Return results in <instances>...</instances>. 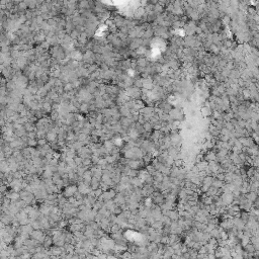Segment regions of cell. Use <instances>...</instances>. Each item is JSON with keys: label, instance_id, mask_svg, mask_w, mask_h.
<instances>
[{"label": "cell", "instance_id": "1", "mask_svg": "<svg viewBox=\"0 0 259 259\" xmlns=\"http://www.w3.org/2000/svg\"><path fill=\"white\" fill-rule=\"evenodd\" d=\"M78 191V187H77V185H75V184H70L69 186H67V187H65L64 191H63V195H64L66 198H69V197H71V196H74V194L76 193Z\"/></svg>", "mask_w": 259, "mask_h": 259}, {"label": "cell", "instance_id": "2", "mask_svg": "<svg viewBox=\"0 0 259 259\" xmlns=\"http://www.w3.org/2000/svg\"><path fill=\"white\" fill-rule=\"evenodd\" d=\"M63 251H64V248H61V247H58V246L54 245L50 249H48V255H50V256H61Z\"/></svg>", "mask_w": 259, "mask_h": 259}, {"label": "cell", "instance_id": "3", "mask_svg": "<svg viewBox=\"0 0 259 259\" xmlns=\"http://www.w3.org/2000/svg\"><path fill=\"white\" fill-rule=\"evenodd\" d=\"M143 46V39H134L132 42H131V44H130L129 46V49L131 51H133V50H138V49L140 48V47H142Z\"/></svg>", "mask_w": 259, "mask_h": 259}, {"label": "cell", "instance_id": "4", "mask_svg": "<svg viewBox=\"0 0 259 259\" xmlns=\"http://www.w3.org/2000/svg\"><path fill=\"white\" fill-rule=\"evenodd\" d=\"M128 165L130 166L131 169L134 170H139L142 166H143V162L142 160H128Z\"/></svg>", "mask_w": 259, "mask_h": 259}, {"label": "cell", "instance_id": "5", "mask_svg": "<svg viewBox=\"0 0 259 259\" xmlns=\"http://www.w3.org/2000/svg\"><path fill=\"white\" fill-rule=\"evenodd\" d=\"M114 202L116 203L117 207H122L123 205H125L127 202V199H126V196L124 195L123 193H116L115 197L113 198Z\"/></svg>", "mask_w": 259, "mask_h": 259}, {"label": "cell", "instance_id": "6", "mask_svg": "<svg viewBox=\"0 0 259 259\" xmlns=\"http://www.w3.org/2000/svg\"><path fill=\"white\" fill-rule=\"evenodd\" d=\"M118 112L121 113L122 117H131L132 116V110H130L128 107H126L125 105H122L118 107Z\"/></svg>", "mask_w": 259, "mask_h": 259}, {"label": "cell", "instance_id": "7", "mask_svg": "<svg viewBox=\"0 0 259 259\" xmlns=\"http://www.w3.org/2000/svg\"><path fill=\"white\" fill-rule=\"evenodd\" d=\"M52 208H53V207H48V206H46L45 203H43V205L40 206L39 210H40L41 214H43L44 216L48 217V216H50V215L52 214Z\"/></svg>", "mask_w": 259, "mask_h": 259}, {"label": "cell", "instance_id": "8", "mask_svg": "<svg viewBox=\"0 0 259 259\" xmlns=\"http://www.w3.org/2000/svg\"><path fill=\"white\" fill-rule=\"evenodd\" d=\"M32 231H33V228L31 224L29 225H25V226H20V229H19V234H31Z\"/></svg>", "mask_w": 259, "mask_h": 259}, {"label": "cell", "instance_id": "9", "mask_svg": "<svg viewBox=\"0 0 259 259\" xmlns=\"http://www.w3.org/2000/svg\"><path fill=\"white\" fill-rule=\"evenodd\" d=\"M0 171H1V173H4V174L11 172L10 169H9V165H8L7 161H5V160L1 161V163H0Z\"/></svg>", "mask_w": 259, "mask_h": 259}, {"label": "cell", "instance_id": "10", "mask_svg": "<svg viewBox=\"0 0 259 259\" xmlns=\"http://www.w3.org/2000/svg\"><path fill=\"white\" fill-rule=\"evenodd\" d=\"M46 139H47L48 143H51V144H52V143H55V142H57L58 135H57V134H55L54 132H49L48 134H47Z\"/></svg>", "mask_w": 259, "mask_h": 259}, {"label": "cell", "instance_id": "11", "mask_svg": "<svg viewBox=\"0 0 259 259\" xmlns=\"http://www.w3.org/2000/svg\"><path fill=\"white\" fill-rule=\"evenodd\" d=\"M84 236L86 237V239H92V238H94L95 236H94V230H92L90 227L86 226V230H85V232H84Z\"/></svg>", "mask_w": 259, "mask_h": 259}, {"label": "cell", "instance_id": "12", "mask_svg": "<svg viewBox=\"0 0 259 259\" xmlns=\"http://www.w3.org/2000/svg\"><path fill=\"white\" fill-rule=\"evenodd\" d=\"M131 184H132L134 187H143L144 182H143L139 177H135V178H132V179H131Z\"/></svg>", "mask_w": 259, "mask_h": 259}, {"label": "cell", "instance_id": "13", "mask_svg": "<svg viewBox=\"0 0 259 259\" xmlns=\"http://www.w3.org/2000/svg\"><path fill=\"white\" fill-rule=\"evenodd\" d=\"M104 207H105V208H106L108 210H110V211L113 212V210H115V208H116L117 206H116V203L114 202V200L112 199V200H107V201H105V202H104Z\"/></svg>", "mask_w": 259, "mask_h": 259}, {"label": "cell", "instance_id": "14", "mask_svg": "<svg viewBox=\"0 0 259 259\" xmlns=\"http://www.w3.org/2000/svg\"><path fill=\"white\" fill-rule=\"evenodd\" d=\"M100 180H98L97 178H92V180H91V185H90V187H91V189L92 190H97L98 188H100Z\"/></svg>", "mask_w": 259, "mask_h": 259}, {"label": "cell", "instance_id": "15", "mask_svg": "<svg viewBox=\"0 0 259 259\" xmlns=\"http://www.w3.org/2000/svg\"><path fill=\"white\" fill-rule=\"evenodd\" d=\"M53 244H54V241H53V238H52V236H49L47 235V237H46V240H45V242H44V247L46 248V249H50L52 246H53Z\"/></svg>", "mask_w": 259, "mask_h": 259}, {"label": "cell", "instance_id": "16", "mask_svg": "<svg viewBox=\"0 0 259 259\" xmlns=\"http://www.w3.org/2000/svg\"><path fill=\"white\" fill-rule=\"evenodd\" d=\"M44 179H47V178H52L54 176V172L52 171V170H50L48 167V165L47 166H45V172H44V174L42 175Z\"/></svg>", "mask_w": 259, "mask_h": 259}, {"label": "cell", "instance_id": "17", "mask_svg": "<svg viewBox=\"0 0 259 259\" xmlns=\"http://www.w3.org/2000/svg\"><path fill=\"white\" fill-rule=\"evenodd\" d=\"M103 146L109 151V152H112L113 151V149L115 147L114 145V142H113V140H110V141H105V142H103Z\"/></svg>", "mask_w": 259, "mask_h": 259}, {"label": "cell", "instance_id": "18", "mask_svg": "<svg viewBox=\"0 0 259 259\" xmlns=\"http://www.w3.org/2000/svg\"><path fill=\"white\" fill-rule=\"evenodd\" d=\"M73 235H74V237L77 238L79 241H84V240H86V237L84 236V233L81 232V231H77V232L73 233Z\"/></svg>", "mask_w": 259, "mask_h": 259}, {"label": "cell", "instance_id": "19", "mask_svg": "<svg viewBox=\"0 0 259 259\" xmlns=\"http://www.w3.org/2000/svg\"><path fill=\"white\" fill-rule=\"evenodd\" d=\"M137 66H138V67H141V68H145L146 66H147V60H146V58H143V57L139 58V59L137 60Z\"/></svg>", "mask_w": 259, "mask_h": 259}, {"label": "cell", "instance_id": "20", "mask_svg": "<svg viewBox=\"0 0 259 259\" xmlns=\"http://www.w3.org/2000/svg\"><path fill=\"white\" fill-rule=\"evenodd\" d=\"M79 112L81 113H89V104L88 103H81L80 106H79Z\"/></svg>", "mask_w": 259, "mask_h": 259}, {"label": "cell", "instance_id": "21", "mask_svg": "<svg viewBox=\"0 0 259 259\" xmlns=\"http://www.w3.org/2000/svg\"><path fill=\"white\" fill-rule=\"evenodd\" d=\"M217 159V155L214 153V152H210V153H208L207 154V156H206V160L207 161H215Z\"/></svg>", "mask_w": 259, "mask_h": 259}, {"label": "cell", "instance_id": "22", "mask_svg": "<svg viewBox=\"0 0 259 259\" xmlns=\"http://www.w3.org/2000/svg\"><path fill=\"white\" fill-rule=\"evenodd\" d=\"M97 69H98V65L97 64H92V65H89V67L87 68V70H88V73L89 74H92V73H94V72H96Z\"/></svg>", "mask_w": 259, "mask_h": 259}, {"label": "cell", "instance_id": "23", "mask_svg": "<svg viewBox=\"0 0 259 259\" xmlns=\"http://www.w3.org/2000/svg\"><path fill=\"white\" fill-rule=\"evenodd\" d=\"M153 34H154V31L153 30H151V29H149V30H147L145 32V33H144V36H143V40H145V39H147V40H149L150 38H152L153 36Z\"/></svg>", "mask_w": 259, "mask_h": 259}, {"label": "cell", "instance_id": "24", "mask_svg": "<svg viewBox=\"0 0 259 259\" xmlns=\"http://www.w3.org/2000/svg\"><path fill=\"white\" fill-rule=\"evenodd\" d=\"M104 158H105V160L107 161V163L108 164H115L116 163V159L113 157V155L110 154V155H107V156H104Z\"/></svg>", "mask_w": 259, "mask_h": 259}, {"label": "cell", "instance_id": "25", "mask_svg": "<svg viewBox=\"0 0 259 259\" xmlns=\"http://www.w3.org/2000/svg\"><path fill=\"white\" fill-rule=\"evenodd\" d=\"M74 90V86H73V84L72 83H66L64 85V91L65 92H71V91H73Z\"/></svg>", "mask_w": 259, "mask_h": 259}, {"label": "cell", "instance_id": "26", "mask_svg": "<svg viewBox=\"0 0 259 259\" xmlns=\"http://www.w3.org/2000/svg\"><path fill=\"white\" fill-rule=\"evenodd\" d=\"M88 226L90 227V228H91L92 230H94V231H96V230H99V229H100V225H99L98 223H96L95 221H93V222H90Z\"/></svg>", "mask_w": 259, "mask_h": 259}, {"label": "cell", "instance_id": "27", "mask_svg": "<svg viewBox=\"0 0 259 259\" xmlns=\"http://www.w3.org/2000/svg\"><path fill=\"white\" fill-rule=\"evenodd\" d=\"M66 35H67V32L66 31H60V32H57V36H58V39L60 40V41H63L65 38H66Z\"/></svg>", "mask_w": 259, "mask_h": 259}, {"label": "cell", "instance_id": "28", "mask_svg": "<svg viewBox=\"0 0 259 259\" xmlns=\"http://www.w3.org/2000/svg\"><path fill=\"white\" fill-rule=\"evenodd\" d=\"M143 128H144V130H145V132L146 133H150L152 130H153V126L149 123V122H147L146 124H144L143 125Z\"/></svg>", "mask_w": 259, "mask_h": 259}, {"label": "cell", "instance_id": "29", "mask_svg": "<svg viewBox=\"0 0 259 259\" xmlns=\"http://www.w3.org/2000/svg\"><path fill=\"white\" fill-rule=\"evenodd\" d=\"M93 164H92V161H91V158H88V159H83V164L82 166H85V167H91Z\"/></svg>", "mask_w": 259, "mask_h": 259}, {"label": "cell", "instance_id": "30", "mask_svg": "<svg viewBox=\"0 0 259 259\" xmlns=\"http://www.w3.org/2000/svg\"><path fill=\"white\" fill-rule=\"evenodd\" d=\"M121 230H122V227L119 226L118 224H113V226H112L110 232H112V234H113V233H116V232H118V231H121Z\"/></svg>", "mask_w": 259, "mask_h": 259}, {"label": "cell", "instance_id": "31", "mask_svg": "<svg viewBox=\"0 0 259 259\" xmlns=\"http://www.w3.org/2000/svg\"><path fill=\"white\" fill-rule=\"evenodd\" d=\"M134 86L137 87V88H142L143 87V80L142 79H137V80L134 81Z\"/></svg>", "mask_w": 259, "mask_h": 259}, {"label": "cell", "instance_id": "32", "mask_svg": "<svg viewBox=\"0 0 259 259\" xmlns=\"http://www.w3.org/2000/svg\"><path fill=\"white\" fill-rule=\"evenodd\" d=\"M35 146H38V141H36L35 139H30L29 142H27V147L34 148Z\"/></svg>", "mask_w": 259, "mask_h": 259}, {"label": "cell", "instance_id": "33", "mask_svg": "<svg viewBox=\"0 0 259 259\" xmlns=\"http://www.w3.org/2000/svg\"><path fill=\"white\" fill-rule=\"evenodd\" d=\"M138 175H139V171L138 170H134V169H131L130 173L128 174V176H130L131 178L138 177Z\"/></svg>", "mask_w": 259, "mask_h": 259}, {"label": "cell", "instance_id": "34", "mask_svg": "<svg viewBox=\"0 0 259 259\" xmlns=\"http://www.w3.org/2000/svg\"><path fill=\"white\" fill-rule=\"evenodd\" d=\"M69 35H70V36H71V38H72L73 40H78V38H79L80 33H79V32H77L76 30H74L73 32H71V33H70V34H69Z\"/></svg>", "mask_w": 259, "mask_h": 259}, {"label": "cell", "instance_id": "35", "mask_svg": "<svg viewBox=\"0 0 259 259\" xmlns=\"http://www.w3.org/2000/svg\"><path fill=\"white\" fill-rule=\"evenodd\" d=\"M19 194H20V199H22V200H24L29 195H30V192L29 191H26V190H22V191H20L19 192Z\"/></svg>", "mask_w": 259, "mask_h": 259}, {"label": "cell", "instance_id": "36", "mask_svg": "<svg viewBox=\"0 0 259 259\" xmlns=\"http://www.w3.org/2000/svg\"><path fill=\"white\" fill-rule=\"evenodd\" d=\"M48 144V141L47 139H39L38 140V146L39 147H44Z\"/></svg>", "mask_w": 259, "mask_h": 259}, {"label": "cell", "instance_id": "37", "mask_svg": "<svg viewBox=\"0 0 259 259\" xmlns=\"http://www.w3.org/2000/svg\"><path fill=\"white\" fill-rule=\"evenodd\" d=\"M136 54H137V55H139V56L146 54V48H144L143 46H142V47H140L138 50H136Z\"/></svg>", "mask_w": 259, "mask_h": 259}, {"label": "cell", "instance_id": "38", "mask_svg": "<svg viewBox=\"0 0 259 259\" xmlns=\"http://www.w3.org/2000/svg\"><path fill=\"white\" fill-rule=\"evenodd\" d=\"M74 161H75L77 166H82V164H83V159L81 157H79V156H76L74 158Z\"/></svg>", "mask_w": 259, "mask_h": 259}, {"label": "cell", "instance_id": "39", "mask_svg": "<svg viewBox=\"0 0 259 259\" xmlns=\"http://www.w3.org/2000/svg\"><path fill=\"white\" fill-rule=\"evenodd\" d=\"M201 113H202V114H203V115L208 116V115L211 114V110L210 109V107H203V108L201 109Z\"/></svg>", "mask_w": 259, "mask_h": 259}, {"label": "cell", "instance_id": "40", "mask_svg": "<svg viewBox=\"0 0 259 259\" xmlns=\"http://www.w3.org/2000/svg\"><path fill=\"white\" fill-rule=\"evenodd\" d=\"M151 160H152V156H151V154H150V153H148V154L144 155V157H143V161L145 162V163H149Z\"/></svg>", "mask_w": 259, "mask_h": 259}, {"label": "cell", "instance_id": "41", "mask_svg": "<svg viewBox=\"0 0 259 259\" xmlns=\"http://www.w3.org/2000/svg\"><path fill=\"white\" fill-rule=\"evenodd\" d=\"M7 188H8V185L7 184H5V183H2L1 184V194H5L7 192Z\"/></svg>", "mask_w": 259, "mask_h": 259}, {"label": "cell", "instance_id": "42", "mask_svg": "<svg viewBox=\"0 0 259 259\" xmlns=\"http://www.w3.org/2000/svg\"><path fill=\"white\" fill-rule=\"evenodd\" d=\"M59 163H60V160H59V159L53 158V159L50 161V164H49V165H51V166H58Z\"/></svg>", "mask_w": 259, "mask_h": 259}, {"label": "cell", "instance_id": "43", "mask_svg": "<svg viewBox=\"0 0 259 259\" xmlns=\"http://www.w3.org/2000/svg\"><path fill=\"white\" fill-rule=\"evenodd\" d=\"M102 193H103V190L101 188H98L97 190H94V195H95V197H96L97 199L102 195Z\"/></svg>", "mask_w": 259, "mask_h": 259}, {"label": "cell", "instance_id": "44", "mask_svg": "<svg viewBox=\"0 0 259 259\" xmlns=\"http://www.w3.org/2000/svg\"><path fill=\"white\" fill-rule=\"evenodd\" d=\"M40 46H41L42 48H44L45 50H46V51H47V50H48V49L51 47V44H50L49 42H47V41H45V42H43V43H42V44H41Z\"/></svg>", "mask_w": 259, "mask_h": 259}, {"label": "cell", "instance_id": "45", "mask_svg": "<svg viewBox=\"0 0 259 259\" xmlns=\"http://www.w3.org/2000/svg\"><path fill=\"white\" fill-rule=\"evenodd\" d=\"M100 160V158L99 157H97V156H94V155H92L91 156V161H92V164L93 165H97L98 164V162Z\"/></svg>", "mask_w": 259, "mask_h": 259}, {"label": "cell", "instance_id": "46", "mask_svg": "<svg viewBox=\"0 0 259 259\" xmlns=\"http://www.w3.org/2000/svg\"><path fill=\"white\" fill-rule=\"evenodd\" d=\"M101 252H102V251H100L99 249H97V248H93V250L91 251V254H92V255H94V256H98Z\"/></svg>", "mask_w": 259, "mask_h": 259}, {"label": "cell", "instance_id": "47", "mask_svg": "<svg viewBox=\"0 0 259 259\" xmlns=\"http://www.w3.org/2000/svg\"><path fill=\"white\" fill-rule=\"evenodd\" d=\"M27 137H29V139H36V138H38V137H36L35 131H34V132H32V133H27Z\"/></svg>", "mask_w": 259, "mask_h": 259}, {"label": "cell", "instance_id": "48", "mask_svg": "<svg viewBox=\"0 0 259 259\" xmlns=\"http://www.w3.org/2000/svg\"><path fill=\"white\" fill-rule=\"evenodd\" d=\"M107 255L105 254V253H103V252H101L99 255H98V259H107Z\"/></svg>", "mask_w": 259, "mask_h": 259}]
</instances>
